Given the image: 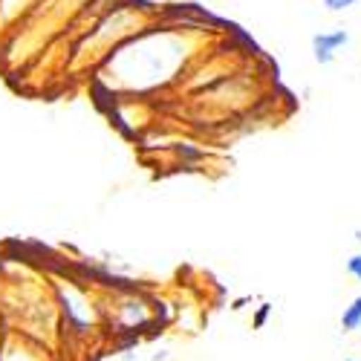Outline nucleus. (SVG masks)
I'll return each instance as SVG.
<instances>
[{"label": "nucleus", "mask_w": 361, "mask_h": 361, "mask_svg": "<svg viewBox=\"0 0 361 361\" xmlns=\"http://www.w3.org/2000/svg\"><path fill=\"white\" fill-rule=\"evenodd\" d=\"M269 312H272V304H260V310H257V315H255V326H263L266 318H269Z\"/></svg>", "instance_id": "nucleus-8"}, {"label": "nucleus", "mask_w": 361, "mask_h": 361, "mask_svg": "<svg viewBox=\"0 0 361 361\" xmlns=\"http://www.w3.org/2000/svg\"><path fill=\"white\" fill-rule=\"evenodd\" d=\"M347 44H350V32H347V29H344V26H329V29H321V32L312 35L310 49H312L315 64L329 67Z\"/></svg>", "instance_id": "nucleus-4"}, {"label": "nucleus", "mask_w": 361, "mask_h": 361, "mask_svg": "<svg viewBox=\"0 0 361 361\" xmlns=\"http://www.w3.org/2000/svg\"><path fill=\"white\" fill-rule=\"evenodd\" d=\"M338 324H341V333H358V329H361V292L344 307Z\"/></svg>", "instance_id": "nucleus-5"}, {"label": "nucleus", "mask_w": 361, "mask_h": 361, "mask_svg": "<svg viewBox=\"0 0 361 361\" xmlns=\"http://www.w3.org/2000/svg\"><path fill=\"white\" fill-rule=\"evenodd\" d=\"M0 361H55L49 344L18 333V329H6L0 336Z\"/></svg>", "instance_id": "nucleus-3"}, {"label": "nucleus", "mask_w": 361, "mask_h": 361, "mask_svg": "<svg viewBox=\"0 0 361 361\" xmlns=\"http://www.w3.org/2000/svg\"><path fill=\"white\" fill-rule=\"evenodd\" d=\"M344 266H347V275H350L353 281H358V283H361V252H355V255H350Z\"/></svg>", "instance_id": "nucleus-7"}, {"label": "nucleus", "mask_w": 361, "mask_h": 361, "mask_svg": "<svg viewBox=\"0 0 361 361\" xmlns=\"http://www.w3.org/2000/svg\"><path fill=\"white\" fill-rule=\"evenodd\" d=\"M52 292H55V300H58V315H61L64 333L87 336L104 321V307L99 304V300H93V295L87 292V286H81V281L55 278Z\"/></svg>", "instance_id": "nucleus-1"}, {"label": "nucleus", "mask_w": 361, "mask_h": 361, "mask_svg": "<svg viewBox=\"0 0 361 361\" xmlns=\"http://www.w3.org/2000/svg\"><path fill=\"white\" fill-rule=\"evenodd\" d=\"M355 240H358V243H361V228H358V231H355Z\"/></svg>", "instance_id": "nucleus-9"}, {"label": "nucleus", "mask_w": 361, "mask_h": 361, "mask_svg": "<svg viewBox=\"0 0 361 361\" xmlns=\"http://www.w3.org/2000/svg\"><path fill=\"white\" fill-rule=\"evenodd\" d=\"M344 361H358V358H344Z\"/></svg>", "instance_id": "nucleus-10"}, {"label": "nucleus", "mask_w": 361, "mask_h": 361, "mask_svg": "<svg viewBox=\"0 0 361 361\" xmlns=\"http://www.w3.org/2000/svg\"><path fill=\"white\" fill-rule=\"evenodd\" d=\"M104 321L113 326H118V333H142V326L154 324V310L150 304L136 295V292H128V295H118L116 304L110 300V307H104Z\"/></svg>", "instance_id": "nucleus-2"}, {"label": "nucleus", "mask_w": 361, "mask_h": 361, "mask_svg": "<svg viewBox=\"0 0 361 361\" xmlns=\"http://www.w3.org/2000/svg\"><path fill=\"white\" fill-rule=\"evenodd\" d=\"M355 4H358V0H321V6H324L326 12H333V15H341V12L353 9Z\"/></svg>", "instance_id": "nucleus-6"}]
</instances>
